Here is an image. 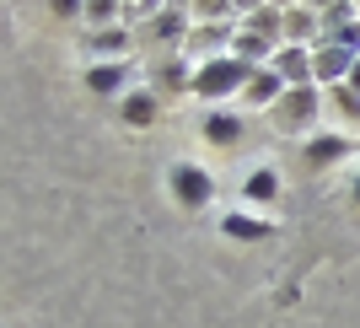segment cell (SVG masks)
I'll return each mask as SVG.
<instances>
[{
  "label": "cell",
  "mask_w": 360,
  "mask_h": 328,
  "mask_svg": "<svg viewBox=\"0 0 360 328\" xmlns=\"http://www.w3.org/2000/svg\"><path fill=\"white\" fill-rule=\"evenodd\" d=\"M205 130H210V140H221V146H226V140H237V134H242V119H237V113H210Z\"/></svg>",
  "instance_id": "8992f818"
},
{
  "label": "cell",
  "mask_w": 360,
  "mask_h": 328,
  "mask_svg": "<svg viewBox=\"0 0 360 328\" xmlns=\"http://www.w3.org/2000/svg\"><path fill=\"white\" fill-rule=\"evenodd\" d=\"M307 119H312V92H296V97H285L274 108V124H285V130H301Z\"/></svg>",
  "instance_id": "3957f363"
},
{
  "label": "cell",
  "mask_w": 360,
  "mask_h": 328,
  "mask_svg": "<svg viewBox=\"0 0 360 328\" xmlns=\"http://www.w3.org/2000/svg\"><path fill=\"white\" fill-rule=\"evenodd\" d=\"M156 32H162V38H178V32H183V16L178 11H162V16H156Z\"/></svg>",
  "instance_id": "8fae6325"
},
{
  "label": "cell",
  "mask_w": 360,
  "mask_h": 328,
  "mask_svg": "<svg viewBox=\"0 0 360 328\" xmlns=\"http://www.w3.org/2000/svg\"><path fill=\"white\" fill-rule=\"evenodd\" d=\"M280 65H285V70H280V81H296V87L307 81V60H301L296 49H285V60H280Z\"/></svg>",
  "instance_id": "30bf717a"
},
{
  "label": "cell",
  "mask_w": 360,
  "mask_h": 328,
  "mask_svg": "<svg viewBox=\"0 0 360 328\" xmlns=\"http://www.w3.org/2000/svg\"><path fill=\"white\" fill-rule=\"evenodd\" d=\"M349 81H355V92H360V60H355V65H349Z\"/></svg>",
  "instance_id": "4fadbf2b"
},
{
  "label": "cell",
  "mask_w": 360,
  "mask_h": 328,
  "mask_svg": "<svg viewBox=\"0 0 360 328\" xmlns=\"http://www.w3.org/2000/svg\"><path fill=\"white\" fill-rule=\"evenodd\" d=\"M242 75H248V65H242V60H215V65H205V70L194 75V92H199V97H221V92L237 87Z\"/></svg>",
  "instance_id": "6da1fadb"
},
{
  "label": "cell",
  "mask_w": 360,
  "mask_h": 328,
  "mask_svg": "<svg viewBox=\"0 0 360 328\" xmlns=\"http://www.w3.org/2000/svg\"><path fill=\"white\" fill-rule=\"evenodd\" d=\"M355 199H360V172H355Z\"/></svg>",
  "instance_id": "5bb4252c"
},
{
  "label": "cell",
  "mask_w": 360,
  "mask_h": 328,
  "mask_svg": "<svg viewBox=\"0 0 360 328\" xmlns=\"http://www.w3.org/2000/svg\"><path fill=\"white\" fill-rule=\"evenodd\" d=\"M124 119L146 130V124L156 119V97H150V92H135V97H124Z\"/></svg>",
  "instance_id": "277c9868"
},
{
  "label": "cell",
  "mask_w": 360,
  "mask_h": 328,
  "mask_svg": "<svg viewBox=\"0 0 360 328\" xmlns=\"http://www.w3.org/2000/svg\"><path fill=\"white\" fill-rule=\"evenodd\" d=\"M91 92H119V81H124V65H91Z\"/></svg>",
  "instance_id": "9c48e42d"
},
{
  "label": "cell",
  "mask_w": 360,
  "mask_h": 328,
  "mask_svg": "<svg viewBox=\"0 0 360 328\" xmlns=\"http://www.w3.org/2000/svg\"><path fill=\"white\" fill-rule=\"evenodd\" d=\"M274 194V172H258L253 183H248V199H269Z\"/></svg>",
  "instance_id": "7c38bea8"
},
{
  "label": "cell",
  "mask_w": 360,
  "mask_h": 328,
  "mask_svg": "<svg viewBox=\"0 0 360 328\" xmlns=\"http://www.w3.org/2000/svg\"><path fill=\"white\" fill-rule=\"evenodd\" d=\"M345 65H355L345 49H328V54H317V75H323V81H339V75H345Z\"/></svg>",
  "instance_id": "ba28073f"
},
{
  "label": "cell",
  "mask_w": 360,
  "mask_h": 328,
  "mask_svg": "<svg viewBox=\"0 0 360 328\" xmlns=\"http://www.w3.org/2000/svg\"><path fill=\"white\" fill-rule=\"evenodd\" d=\"M221 232H226V237H269V221H253V215H226Z\"/></svg>",
  "instance_id": "5b68a950"
},
{
  "label": "cell",
  "mask_w": 360,
  "mask_h": 328,
  "mask_svg": "<svg viewBox=\"0 0 360 328\" xmlns=\"http://www.w3.org/2000/svg\"><path fill=\"white\" fill-rule=\"evenodd\" d=\"M307 156H312V167H328V162H339V156H345V140H339V134L312 140V151H307Z\"/></svg>",
  "instance_id": "52a82bcc"
},
{
  "label": "cell",
  "mask_w": 360,
  "mask_h": 328,
  "mask_svg": "<svg viewBox=\"0 0 360 328\" xmlns=\"http://www.w3.org/2000/svg\"><path fill=\"white\" fill-rule=\"evenodd\" d=\"M172 194H178L183 199V205H210V194H215V189H210V172H199V167H188V162H183V167H172Z\"/></svg>",
  "instance_id": "7a4b0ae2"
}]
</instances>
